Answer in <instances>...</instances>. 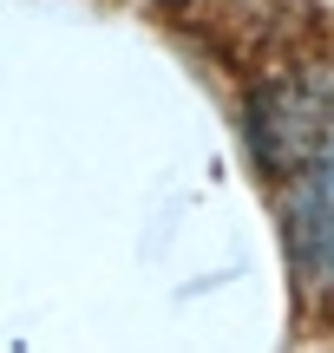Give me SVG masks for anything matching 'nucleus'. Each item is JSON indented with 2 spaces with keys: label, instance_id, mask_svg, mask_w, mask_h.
Masks as SVG:
<instances>
[{
  "label": "nucleus",
  "instance_id": "nucleus-1",
  "mask_svg": "<svg viewBox=\"0 0 334 353\" xmlns=\"http://www.w3.org/2000/svg\"><path fill=\"white\" fill-rule=\"evenodd\" d=\"M282 249L302 288H334V131L282 176Z\"/></svg>",
  "mask_w": 334,
  "mask_h": 353
},
{
  "label": "nucleus",
  "instance_id": "nucleus-2",
  "mask_svg": "<svg viewBox=\"0 0 334 353\" xmlns=\"http://www.w3.org/2000/svg\"><path fill=\"white\" fill-rule=\"evenodd\" d=\"M328 131H334V105L308 79H269V85L256 92V105H249V144H256V164L269 170L275 183H282Z\"/></svg>",
  "mask_w": 334,
  "mask_h": 353
}]
</instances>
